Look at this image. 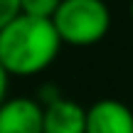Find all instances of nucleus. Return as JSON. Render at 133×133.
<instances>
[{
	"label": "nucleus",
	"instance_id": "nucleus-1",
	"mask_svg": "<svg viewBox=\"0 0 133 133\" xmlns=\"http://www.w3.org/2000/svg\"><path fill=\"white\" fill-rule=\"evenodd\" d=\"M62 39L52 20L20 12L0 30V66L8 76H32L57 59Z\"/></svg>",
	"mask_w": 133,
	"mask_h": 133
},
{
	"label": "nucleus",
	"instance_id": "nucleus-2",
	"mask_svg": "<svg viewBox=\"0 0 133 133\" xmlns=\"http://www.w3.org/2000/svg\"><path fill=\"white\" fill-rule=\"evenodd\" d=\"M52 25L62 42L84 47L99 42L109 32L111 10L104 0H62L52 15Z\"/></svg>",
	"mask_w": 133,
	"mask_h": 133
},
{
	"label": "nucleus",
	"instance_id": "nucleus-3",
	"mask_svg": "<svg viewBox=\"0 0 133 133\" xmlns=\"http://www.w3.org/2000/svg\"><path fill=\"white\" fill-rule=\"evenodd\" d=\"M84 133H133V111L123 101L101 99L86 109Z\"/></svg>",
	"mask_w": 133,
	"mask_h": 133
},
{
	"label": "nucleus",
	"instance_id": "nucleus-4",
	"mask_svg": "<svg viewBox=\"0 0 133 133\" xmlns=\"http://www.w3.org/2000/svg\"><path fill=\"white\" fill-rule=\"evenodd\" d=\"M0 133H42V106L37 99H5L0 104Z\"/></svg>",
	"mask_w": 133,
	"mask_h": 133
},
{
	"label": "nucleus",
	"instance_id": "nucleus-5",
	"mask_svg": "<svg viewBox=\"0 0 133 133\" xmlns=\"http://www.w3.org/2000/svg\"><path fill=\"white\" fill-rule=\"evenodd\" d=\"M86 109L71 99H54L42 106V133H84Z\"/></svg>",
	"mask_w": 133,
	"mask_h": 133
},
{
	"label": "nucleus",
	"instance_id": "nucleus-6",
	"mask_svg": "<svg viewBox=\"0 0 133 133\" xmlns=\"http://www.w3.org/2000/svg\"><path fill=\"white\" fill-rule=\"evenodd\" d=\"M62 0H20V12L39 20H52Z\"/></svg>",
	"mask_w": 133,
	"mask_h": 133
},
{
	"label": "nucleus",
	"instance_id": "nucleus-7",
	"mask_svg": "<svg viewBox=\"0 0 133 133\" xmlns=\"http://www.w3.org/2000/svg\"><path fill=\"white\" fill-rule=\"evenodd\" d=\"M20 15V0H0V30Z\"/></svg>",
	"mask_w": 133,
	"mask_h": 133
},
{
	"label": "nucleus",
	"instance_id": "nucleus-8",
	"mask_svg": "<svg viewBox=\"0 0 133 133\" xmlns=\"http://www.w3.org/2000/svg\"><path fill=\"white\" fill-rule=\"evenodd\" d=\"M8 79H10V76L5 74V69L0 66V104L5 101V91H8Z\"/></svg>",
	"mask_w": 133,
	"mask_h": 133
},
{
	"label": "nucleus",
	"instance_id": "nucleus-9",
	"mask_svg": "<svg viewBox=\"0 0 133 133\" xmlns=\"http://www.w3.org/2000/svg\"><path fill=\"white\" fill-rule=\"evenodd\" d=\"M131 15H133V3H131Z\"/></svg>",
	"mask_w": 133,
	"mask_h": 133
}]
</instances>
